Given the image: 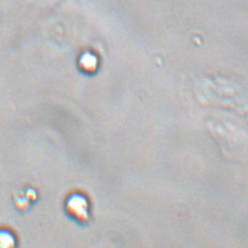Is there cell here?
Returning a JSON list of instances; mask_svg holds the SVG:
<instances>
[{
  "label": "cell",
  "mask_w": 248,
  "mask_h": 248,
  "mask_svg": "<svg viewBox=\"0 0 248 248\" xmlns=\"http://www.w3.org/2000/svg\"><path fill=\"white\" fill-rule=\"evenodd\" d=\"M68 208L75 216L84 217L87 215V203L85 199L80 196H74L70 198Z\"/></svg>",
  "instance_id": "6da1fadb"
},
{
  "label": "cell",
  "mask_w": 248,
  "mask_h": 248,
  "mask_svg": "<svg viewBox=\"0 0 248 248\" xmlns=\"http://www.w3.org/2000/svg\"><path fill=\"white\" fill-rule=\"evenodd\" d=\"M82 64L86 69H92L96 65V59L92 55H84L82 59Z\"/></svg>",
  "instance_id": "3957f363"
},
{
  "label": "cell",
  "mask_w": 248,
  "mask_h": 248,
  "mask_svg": "<svg viewBox=\"0 0 248 248\" xmlns=\"http://www.w3.org/2000/svg\"><path fill=\"white\" fill-rule=\"evenodd\" d=\"M16 241V238L12 232L5 229L0 230V248L14 247Z\"/></svg>",
  "instance_id": "7a4b0ae2"
}]
</instances>
